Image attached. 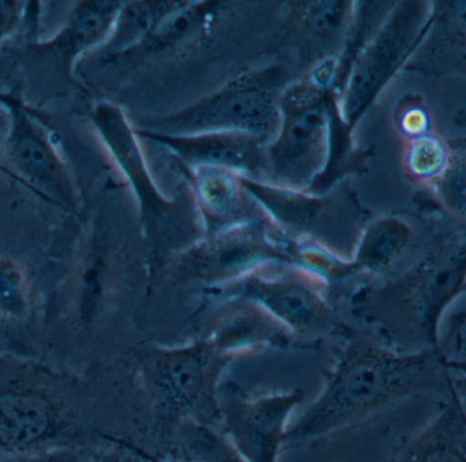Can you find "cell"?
<instances>
[{
	"instance_id": "1",
	"label": "cell",
	"mask_w": 466,
	"mask_h": 462,
	"mask_svg": "<svg viewBox=\"0 0 466 462\" xmlns=\"http://www.w3.org/2000/svg\"><path fill=\"white\" fill-rule=\"evenodd\" d=\"M144 415L124 361L81 374L0 354V454L132 448L130 435Z\"/></svg>"
},
{
	"instance_id": "2",
	"label": "cell",
	"mask_w": 466,
	"mask_h": 462,
	"mask_svg": "<svg viewBox=\"0 0 466 462\" xmlns=\"http://www.w3.org/2000/svg\"><path fill=\"white\" fill-rule=\"evenodd\" d=\"M433 349L400 352L365 335L349 338L323 390L289 426L286 442L315 439L364 423L409 396L457 385Z\"/></svg>"
},
{
	"instance_id": "3",
	"label": "cell",
	"mask_w": 466,
	"mask_h": 462,
	"mask_svg": "<svg viewBox=\"0 0 466 462\" xmlns=\"http://www.w3.org/2000/svg\"><path fill=\"white\" fill-rule=\"evenodd\" d=\"M463 237L449 241L400 278L364 287L351 298L354 314L400 352L435 350L439 324L465 294Z\"/></svg>"
},
{
	"instance_id": "4",
	"label": "cell",
	"mask_w": 466,
	"mask_h": 462,
	"mask_svg": "<svg viewBox=\"0 0 466 462\" xmlns=\"http://www.w3.org/2000/svg\"><path fill=\"white\" fill-rule=\"evenodd\" d=\"M148 412L176 428L185 420L217 418V393L230 364L198 336L184 344H140L127 357Z\"/></svg>"
},
{
	"instance_id": "5",
	"label": "cell",
	"mask_w": 466,
	"mask_h": 462,
	"mask_svg": "<svg viewBox=\"0 0 466 462\" xmlns=\"http://www.w3.org/2000/svg\"><path fill=\"white\" fill-rule=\"evenodd\" d=\"M279 128L264 147L263 180L312 191L326 171L343 125L334 90L308 74L290 82L279 100Z\"/></svg>"
},
{
	"instance_id": "6",
	"label": "cell",
	"mask_w": 466,
	"mask_h": 462,
	"mask_svg": "<svg viewBox=\"0 0 466 462\" xmlns=\"http://www.w3.org/2000/svg\"><path fill=\"white\" fill-rule=\"evenodd\" d=\"M290 84L282 63L238 74L215 92L179 111L149 118L136 128L167 136L234 131L269 142L279 128V100Z\"/></svg>"
},
{
	"instance_id": "7",
	"label": "cell",
	"mask_w": 466,
	"mask_h": 462,
	"mask_svg": "<svg viewBox=\"0 0 466 462\" xmlns=\"http://www.w3.org/2000/svg\"><path fill=\"white\" fill-rule=\"evenodd\" d=\"M245 193L283 240H313L350 257L370 212L348 183L323 194L274 185L241 175Z\"/></svg>"
},
{
	"instance_id": "8",
	"label": "cell",
	"mask_w": 466,
	"mask_h": 462,
	"mask_svg": "<svg viewBox=\"0 0 466 462\" xmlns=\"http://www.w3.org/2000/svg\"><path fill=\"white\" fill-rule=\"evenodd\" d=\"M433 14L432 3H392L378 30L351 63L338 98L340 118L351 131L414 56L430 30Z\"/></svg>"
},
{
	"instance_id": "9",
	"label": "cell",
	"mask_w": 466,
	"mask_h": 462,
	"mask_svg": "<svg viewBox=\"0 0 466 462\" xmlns=\"http://www.w3.org/2000/svg\"><path fill=\"white\" fill-rule=\"evenodd\" d=\"M92 125L113 160L130 183L147 237L160 246L182 243L187 248L203 237L200 219L196 213H182V202L167 199L149 172L146 155L135 126L121 107L102 101L91 112Z\"/></svg>"
},
{
	"instance_id": "10",
	"label": "cell",
	"mask_w": 466,
	"mask_h": 462,
	"mask_svg": "<svg viewBox=\"0 0 466 462\" xmlns=\"http://www.w3.org/2000/svg\"><path fill=\"white\" fill-rule=\"evenodd\" d=\"M274 262H291L288 243L266 216L258 215L203 235L176 253L174 275L179 283L196 284L206 292Z\"/></svg>"
},
{
	"instance_id": "11",
	"label": "cell",
	"mask_w": 466,
	"mask_h": 462,
	"mask_svg": "<svg viewBox=\"0 0 466 462\" xmlns=\"http://www.w3.org/2000/svg\"><path fill=\"white\" fill-rule=\"evenodd\" d=\"M329 283L293 262H274L225 286L203 292L215 300H247L279 320L294 336L316 335L334 327Z\"/></svg>"
},
{
	"instance_id": "12",
	"label": "cell",
	"mask_w": 466,
	"mask_h": 462,
	"mask_svg": "<svg viewBox=\"0 0 466 462\" xmlns=\"http://www.w3.org/2000/svg\"><path fill=\"white\" fill-rule=\"evenodd\" d=\"M304 396L301 390L255 395L237 383H220L218 424L248 462H278L289 418Z\"/></svg>"
},
{
	"instance_id": "13",
	"label": "cell",
	"mask_w": 466,
	"mask_h": 462,
	"mask_svg": "<svg viewBox=\"0 0 466 462\" xmlns=\"http://www.w3.org/2000/svg\"><path fill=\"white\" fill-rule=\"evenodd\" d=\"M10 115L6 144L15 171L40 196L64 210H77V190L72 175L43 128V118L28 106L10 109Z\"/></svg>"
},
{
	"instance_id": "14",
	"label": "cell",
	"mask_w": 466,
	"mask_h": 462,
	"mask_svg": "<svg viewBox=\"0 0 466 462\" xmlns=\"http://www.w3.org/2000/svg\"><path fill=\"white\" fill-rule=\"evenodd\" d=\"M140 139L157 142L178 159L184 169L222 167L253 180H263L266 158L264 147L268 142L260 137L234 131L167 136L136 128Z\"/></svg>"
},
{
	"instance_id": "15",
	"label": "cell",
	"mask_w": 466,
	"mask_h": 462,
	"mask_svg": "<svg viewBox=\"0 0 466 462\" xmlns=\"http://www.w3.org/2000/svg\"><path fill=\"white\" fill-rule=\"evenodd\" d=\"M201 336L230 363L264 349H290L297 339L266 309L247 300L222 301Z\"/></svg>"
},
{
	"instance_id": "16",
	"label": "cell",
	"mask_w": 466,
	"mask_h": 462,
	"mask_svg": "<svg viewBox=\"0 0 466 462\" xmlns=\"http://www.w3.org/2000/svg\"><path fill=\"white\" fill-rule=\"evenodd\" d=\"M203 234L219 231L252 216L263 215L241 185V174L222 167L185 169Z\"/></svg>"
},
{
	"instance_id": "17",
	"label": "cell",
	"mask_w": 466,
	"mask_h": 462,
	"mask_svg": "<svg viewBox=\"0 0 466 462\" xmlns=\"http://www.w3.org/2000/svg\"><path fill=\"white\" fill-rule=\"evenodd\" d=\"M394 462H466V417L457 385L419 434L403 443Z\"/></svg>"
},
{
	"instance_id": "18",
	"label": "cell",
	"mask_w": 466,
	"mask_h": 462,
	"mask_svg": "<svg viewBox=\"0 0 466 462\" xmlns=\"http://www.w3.org/2000/svg\"><path fill=\"white\" fill-rule=\"evenodd\" d=\"M122 5L108 0L81 2L56 37L39 44L40 51L56 57L65 70H72L80 55L107 43Z\"/></svg>"
},
{
	"instance_id": "19",
	"label": "cell",
	"mask_w": 466,
	"mask_h": 462,
	"mask_svg": "<svg viewBox=\"0 0 466 462\" xmlns=\"http://www.w3.org/2000/svg\"><path fill=\"white\" fill-rule=\"evenodd\" d=\"M413 230L400 216L370 219L350 254L357 273L379 275L389 270L408 249Z\"/></svg>"
},
{
	"instance_id": "20",
	"label": "cell",
	"mask_w": 466,
	"mask_h": 462,
	"mask_svg": "<svg viewBox=\"0 0 466 462\" xmlns=\"http://www.w3.org/2000/svg\"><path fill=\"white\" fill-rule=\"evenodd\" d=\"M179 2L124 3L110 38L105 44L110 55H122L140 48L160 21L177 7Z\"/></svg>"
},
{
	"instance_id": "21",
	"label": "cell",
	"mask_w": 466,
	"mask_h": 462,
	"mask_svg": "<svg viewBox=\"0 0 466 462\" xmlns=\"http://www.w3.org/2000/svg\"><path fill=\"white\" fill-rule=\"evenodd\" d=\"M294 7L299 8L302 32L310 44H319L320 51L335 44L339 55L356 15L357 2H304Z\"/></svg>"
},
{
	"instance_id": "22",
	"label": "cell",
	"mask_w": 466,
	"mask_h": 462,
	"mask_svg": "<svg viewBox=\"0 0 466 462\" xmlns=\"http://www.w3.org/2000/svg\"><path fill=\"white\" fill-rule=\"evenodd\" d=\"M174 429L184 462H248L214 424L185 420Z\"/></svg>"
},
{
	"instance_id": "23",
	"label": "cell",
	"mask_w": 466,
	"mask_h": 462,
	"mask_svg": "<svg viewBox=\"0 0 466 462\" xmlns=\"http://www.w3.org/2000/svg\"><path fill=\"white\" fill-rule=\"evenodd\" d=\"M452 147L436 134L409 139L403 152V171L409 180L431 186L449 166Z\"/></svg>"
},
{
	"instance_id": "24",
	"label": "cell",
	"mask_w": 466,
	"mask_h": 462,
	"mask_svg": "<svg viewBox=\"0 0 466 462\" xmlns=\"http://www.w3.org/2000/svg\"><path fill=\"white\" fill-rule=\"evenodd\" d=\"M291 262L329 283L359 275L350 257L342 256L323 243L313 240L288 241Z\"/></svg>"
},
{
	"instance_id": "25",
	"label": "cell",
	"mask_w": 466,
	"mask_h": 462,
	"mask_svg": "<svg viewBox=\"0 0 466 462\" xmlns=\"http://www.w3.org/2000/svg\"><path fill=\"white\" fill-rule=\"evenodd\" d=\"M465 325L466 313L463 308L452 311L450 308L439 324L435 352L450 374L462 375L465 371Z\"/></svg>"
},
{
	"instance_id": "26",
	"label": "cell",
	"mask_w": 466,
	"mask_h": 462,
	"mask_svg": "<svg viewBox=\"0 0 466 462\" xmlns=\"http://www.w3.org/2000/svg\"><path fill=\"white\" fill-rule=\"evenodd\" d=\"M433 193L441 200L449 212L457 218L465 216V150L461 147H452L451 159L443 174L431 185Z\"/></svg>"
},
{
	"instance_id": "27",
	"label": "cell",
	"mask_w": 466,
	"mask_h": 462,
	"mask_svg": "<svg viewBox=\"0 0 466 462\" xmlns=\"http://www.w3.org/2000/svg\"><path fill=\"white\" fill-rule=\"evenodd\" d=\"M97 453L100 451L66 448L37 454H0V462H91Z\"/></svg>"
},
{
	"instance_id": "28",
	"label": "cell",
	"mask_w": 466,
	"mask_h": 462,
	"mask_svg": "<svg viewBox=\"0 0 466 462\" xmlns=\"http://www.w3.org/2000/svg\"><path fill=\"white\" fill-rule=\"evenodd\" d=\"M25 3L0 0V43L13 35L23 18Z\"/></svg>"
},
{
	"instance_id": "29",
	"label": "cell",
	"mask_w": 466,
	"mask_h": 462,
	"mask_svg": "<svg viewBox=\"0 0 466 462\" xmlns=\"http://www.w3.org/2000/svg\"><path fill=\"white\" fill-rule=\"evenodd\" d=\"M402 117L400 119V131L408 134L410 139L428 133V117L427 112L422 107L409 106L403 109Z\"/></svg>"
},
{
	"instance_id": "30",
	"label": "cell",
	"mask_w": 466,
	"mask_h": 462,
	"mask_svg": "<svg viewBox=\"0 0 466 462\" xmlns=\"http://www.w3.org/2000/svg\"><path fill=\"white\" fill-rule=\"evenodd\" d=\"M138 454L129 448H110L100 451L91 462H137Z\"/></svg>"
},
{
	"instance_id": "31",
	"label": "cell",
	"mask_w": 466,
	"mask_h": 462,
	"mask_svg": "<svg viewBox=\"0 0 466 462\" xmlns=\"http://www.w3.org/2000/svg\"><path fill=\"white\" fill-rule=\"evenodd\" d=\"M0 106H4L5 108L9 109L10 111V109L26 106V104L24 103V101H21L20 98H15V96L0 92Z\"/></svg>"
},
{
	"instance_id": "32",
	"label": "cell",
	"mask_w": 466,
	"mask_h": 462,
	"mask_svg": "<svg viewBox=\"0 0 466 462\" xmlns=\"http://www.w3.org/2000/svg\"><path fill=\"white\" fill-rule=\"evenodd\" d=\"M2 126H4V119L0 117V128H2Z\"/></svg>"
}]
</instances>
